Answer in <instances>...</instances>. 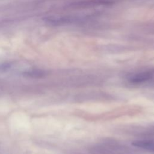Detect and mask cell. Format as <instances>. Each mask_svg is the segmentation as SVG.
I'll list each match as a JSON object with an SVG mask.
<instances>
[{
    "mask_svg": "<svg viewBox=\"0 0 154 154\" xmlns=\"http://www.w3.org/2000/svg\"><path fill=\"white\" fill-rule=\"evenodd\" d=\"M132 144L139 148L154 152V140H136L132 143Z\"/></svg>",
    "mask_w": 154,
    "mask_h": 154,
    "instance_id": "6da1fadb",
    "label": "cell"
},
{
    "mask_svg": "<svg viewBox=\"0 0 154 154\" xmlns=\"http://www.w3.org/2000/svg\"><path fill=\"white\" fill-rule=\"evenodd\" d=\"M152 76V74L149 72H144L137 73L129 78V81L134 84H139L146 81Z\"/></svg>",
    "mask_w": 154,
    "mask_h": 154,
    "instance_id": "7a4b0ae2",
    "label": "cell"
}]
</instances>
